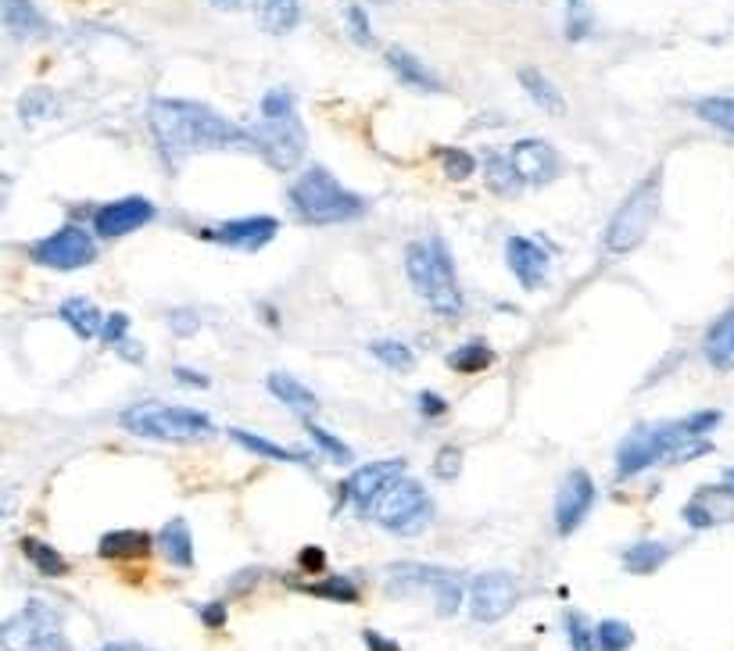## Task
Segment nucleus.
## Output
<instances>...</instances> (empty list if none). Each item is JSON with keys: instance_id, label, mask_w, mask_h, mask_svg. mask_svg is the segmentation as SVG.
Masks as SVG:
<instances>
[{"instance_id": "nucleus-42", "label": "nucleus", "mask_w": 734, "mask_h": 651, "mask_svg": "<svg viewBox=\"0 0 734 651\" xmlns=\"http://www.w3.org/2000/svg\"><path fill=\"white\" fill-rule=\"evenodd\" d=\"M566 638L574 651H595V627L581 612H566Z\"/></svg>"}, {"instance_id": "nucleus-6", "label": "nucleus", "mask_w": 734, "mask_h": 651, "mask_svg": "<svg viewBox=\"0 0 734 651\" xmlns=\"http://www.w3.org/2000/svg\"><path fill=\"white\" fill-rule=\"evenodd\" d=\"M287 198L298 218L312 222V226H333V222H351L365 215V201L359 194H351L348 186H341V180L322 166L305 169L290 183Z\"/></svg>"}, {"instance_id": "nucleus-30", "label": "nucleus", "mask_w": 734, "mask_h": 651, "mask_svg": "<svg viewBox=\"0 0 734 651\" xmlns=\"http://www.w3.org/2000/svg\"><path fill=\"white\" fill-rule=\"evenodd\" d=\"M670 555H673V552H670V544H663V541H638V544L624 547L620 562H624V569H627V573L649 576V573H656L659 566H667Z\"/></svg>"}, {"instance_id": "nucleus-37", "label": "nucleus", "mask_w": 734, "mask_h": 651, "mask_svg": "<svg viewBox=\"0 0 734 651\" xmlns=\"http://www.w3.org/2000/svg\"><path fill=\"white\" fill-rule=\"evenodd\" d=\"M635 644V630L624 619H602L595 627V651H627Z\"/></svg>"}, {"instance_id": "nucleus-36", "label": "nucleus", "mask_w": 734, "mask_h": 651, "mask_svg": "<svg viewBox=\"0 0 734 651\" xmlns=\"http://www.w3.org/2000/svg\"><path fill=\"white\" fill-rule=\"evenodd\" d=\"M305 430H308V437H312V444L316 448L327 455V458H333V462H341V466H351L355 462V455H351V448L348 444L337 437V434H330L327 426H319L316 419H305Z\"/></svg>"}, {"instance_id": "nucleus-53", "label": "nucleus", "mask_w": 734, "mask_h": 651, "mask_svg": "<svg viewBox=\"0 0 734 651\" xmlns=\"http://www.w3.org/2000/svg\"><path fill=\"white\" fill-rule=\"evenodd\" d=\"M566 4H570V8H577V4H581V0H566Z\"/></svg>"}, {"instance_id": "nucleus-9", "label": "nucleus", "mask_w": 734, "mask_h": 651, "mask_svg": "<svg viewBox=\"0 0 734 651\" xmlns=\"http://www.w3.org/2000/svg\"><path fill=\"white\" fill-rule=\"evenodd\" d=\"M0 648L4 651H72L62 616L47 601H25L19 612L4 619L0 627Z\"/></svg>"}, {"instance_id": "nucleus-23", "label": "nucleus", "mask_w": 734, "mask_h": 651, "mask_svg": "<svg viewBox=\"0 0 734 651\" xmlns=\"http://www.w3.org/2000/svg\"><path fill=\"white\" fill-rule=\"evenodd\" d=\"M158 547H161V555H166L169 566H175V569L194 566V534H190V523L180 520V515L161 526Z\"/></svg>"}, {"instance_id": "nucleus-44", "label": "nucleus", "mask_w": 734, "mask_h": 651, "mask_svg": "<svg viewBox=\"0 0 734 651\" xmlns=\"http://www.w3.org/2000/svg\"><path fill=\"white\" fill-rule=\"evenodd\" d=\"M198 616L209 630H223L226 619H230V609H226V601H209V605H201Z\"/></svg>"}, {"instance_id": "nucleus-46", "label": "nucleus", "mask_w": 734, "mask_h": 651, "mask_svg": "<svg viewBox=\"0 0 734 651\" xmlns=\"http://www.w3.org/2000/svg\"><path fill=\"white\" fill-rule=\"evenodd\" d=\"M298 566H301L305 573H322V569H327V552H322V547H316V544H308V547H301Z\"/></svg>"}, {"instance_id": "nucleus-25", "label": "nucleus", "mask_w": 734, "mask_h": 651, "mask_svg": "<svg viewBox=\"0 0 734 651\" xmlns=\"http://www.w3.org/2000/svg\"><path fill=\"white\" fill-rule=\"evenodd\" d=\"M269 394H273L280 405H287L294 416H301V419H312L316 412H319V397L308 391L301 380H294V376H287V373H273V376H269Z\"/></svg>"}, {"instance_id": "nucleus-17", "label": "nucleus", "mask_w": 734, "mask_h": 651, "mask_svg": "<svg viewBox=\"0 0 734 651\" xmlns=\"http://www.w3.org/2000/svg\"><path fill=\"white\" fill-rule=\"evenodd\" d=\"M506 262H509V273L517 276V284L523 290H538L549 279V269H552L549 250L534 241H526V236H509Z\"/></svg>"}, {"instance_id": "nucleus-33", "label": "nucleus", "mask_w": 734, "mask_h": 651, "mask_svg": "<svg viewBox=\"0 0 734 651\" xmlns=\"http://www.w3.org/2000/svg\"><path fill=\"white\" fill-rule=\"evenodd\" d=\"M341 22H344V29H348V36L355 40L359 47H373V43H376L370 11H365L359 0H341Z\"/></svg>"}, {"instance_id": "nucleus-20", "label": "nucleus", "mask_w": 734, "mask_h": 651, "mask_svg": "<svg viewBox=\"0 0 734 651\" xmlns=\"http://www.w3.org/2000/svg\"><path fill=\"white\" fill-rule=\"evenodd\" d=\"M252 11L262 33L269 36H287L301 22V0H252Z\"/></svg>"}, {"instance_id": "nucleus-52", "label": "nucleus", "mask_w": 734, "mask_h": 651, "mask_svg": "<svg viewBox=\"0 0 734 651\" xmlns=\"http://www.w3.org/2000/svg\"><path fill=\"white\" fill-rule=\"evenodd\" d=\"M721 487H724V494H727V498H734V466L721 477Z\"/></svg>"}, {"instance_id": "nucleus-21", "label": "nucleus", "mask_w": 734, "mask_h": 651, "mask_svg": "<svg viewBox=\"0 0 734 651\" xmlns=\"http://www.w3.org/2000/svg\"><path fill=\"white\" fill-rule=\"evenodd\" d=\"M0 14H4V29L11 40H40L51 29L33 0H4V11Z\"/></svg>"}, {"instance_id": "nucleus-48", "label": "nucleus", "mask_w": 734, "mask_h": 651, "mask_svg": "<svg viewBox=\"0 0 734 651\" xmlns=\"http://www.w3.org/2000/svg\"><path fill=\"white\" fill-rule=\"evenodd\" d=\"M172 376L180 380L183 387H194V391H204V387H209V376H204V373H198V369L175 365V369H172Z\"/></svg>"}, {"instance_id": "nucleus-1", "label": "nucleus", "mask_w": 734, "mask_h": 651, "mask_svg": "<svg viewBox=\"0 0 734 651\" xmlns=\"http://www.w3.org/2000/svg\"><path fill=\"white\" fill-rule=\"evenodd\" d=\"M151 137L158 158L166 169H183V161L198 151H247L255 154L252 132L233 126L215 108L198 105V100L158 97L151 105Z\"/></svg>"}, {"instance_id": "nucleus-29", "label": "nucleus", "mask_w": 734, "mask_h": 651, "mask_svg": "<svg viewBox=\"0 0 734 651\" xmlns=\"http://www.w3.org/2000/svg\"><path fill=\"white\" fill-rule=\"evenodd\" d=\"M483 180H488V186L494 190V194H502V198L523 194V190H526L517 166H512L509 151H491L488 158H483Z\"/></svg>"}, {"instance_id": "nucleus-3", "label": "nucleus", "mask_w": 734, "mask_h": 651, "mask_svg": "<svg viewBox=\"0 0 734 651\" xmlns=\"http://www.w3.org/2000/svg\"><path fill=\"white\" fill-rule=\"evenodd\" d=\"M255 140V154H262L276 172L298 169L308 154V132L298 118V105L287 86H273L258 100V122L247 126Z\"/></svg>"}, {"instance_id": "nucleus-34", "label": "nucleus", "mask_w": 734, "mask_h": 651, "mask_svg": "<svg viewBox=\"0 0 734 651\" xmlns=\"http://www.w3.org/2000/svg\"><path fill=\"white\" fill-rule=\"evenodd\" d=\"M305 595L327 598V601H337V605H355L359 601V584L351 580V576H327V580H319V584H305Z\"/></svg>"}, {"instance_id": "nucleus-8", "label": "nucleus", "mask_w": 734, "mask_h": 651, "mask_svg": "<svg viewBox=\"0 0 734 651\" xmlns=\"http://www.w3.org/2000/svg\"><path fill=\"white\" fill-rule=\"evenodd\" d=\"M365 520H373L376 526H384L387 534L413 537V534H419V530L434 520V501L427 494V487L405 472V477L394 480L387 491L373 501V509H370Z\"/></svg>"}, {"instance_id": "nucleus-14", "label": "nucleus", "mask_w": 734, "mask_h": 651, "mask_svg": "<svg viewBox=\"0 0 734 651\" xmlns=\"http://www.w3.org/2000/svg\"><path fill=\"white\" fill-rule=\"evenodd\" d=\"M276 233H280V222L273 215H247V218L219 222V226L201 230L198 236L201 241L233 247V250H258V247H269L276 241Z\"/></svg>"}, {"instance_id": "nucleus-11", "label": "nucleus", "mask_w": 734, "mask_h": 651, "mask_svg": "<svg viewBox=\"0 0 734 651\" xmlns=\"http://www.w3.org/2000/svg\"><path fill=\"white\" fill-rule=\"evenodd\" d=\"M517 601H520V584L506 569L480 573L469 584V616H474V623H498V619H506L517 609Z\"/></svg>"}, {"instance_id": "nucleus-7", "label": "nucleus", "mask_w": 734, "mask_h": 651, "mask_svg": "<svg viewBox=\"0 0 734 651\" xmlns=\"http://www.w3.org/2000/svg\"><path fill=\"white\" fill-rule=\"evenodd\" d=\"M123 426L134 437L158 440V444H198L215 434V423L198 408L187 405H166V402H143L123 412Z\"/></svg>"}, {"instance_id": "nucleus-2", "label": "nucleus", "mask_w": 734, "mask_h": 651, "mask_svg": "<svg viewBox=\"0 0 734 651\" xmlns=\"http://www.w3.org/2000/svg\"><path fill=\"white\" fill-rule=\"evenodd\" d=\"M724 423L721 412H695V416L649 423L630 430L616 448V477H638L652 466H681L713 451L710 430Z\"/></svg>"}, {"instance_id": "nucleus-24", "label": "nucleus", "mask_w": 734, "mask_h": 651, "mask_svg": "<svg viewBox=\"0 0 734 651\" xmlns=\"http://www.w3.org/2000/svg\"><path fill=\"white\" fill-rule=\"evenodd\" d=\"M155 544H158V537H151L147 530H111V534L100 537L97 552H100V558L123 562V558H147Z\"/></svg>"}, {"instance_id": "nucleus-41", "label": "nucleus", "mask_w": 734, "mask_h": 651, "mask_svg": "<svg viewBox=\"0 0 734 651\" xmlns=\"http://www.w3.org/2000/svg\"><path fill=\"white\" fill-rule=\"evenodd\" d=\"M440 169H445L448 180L462 183V180H469V175L477 172V158L469 154V151H455V147H445V151H440Z\"/></svg>"}, {"instance_id": "nucleus-27", "label": "nucleus", "mask_w": 734, "mask_h": 651, "mask_svg": "<svg viewBox=\"0 0 734 651\" xmlns=\"http://www.w3.org/2000/svg\"><path fill=\"white\" fill-rule=\"evenodd\" d=\"M105 319H108V316H100V308H97L94 301H86V298H68V301L62 305V322H65L79 340L105 337Z\"/></svg>"}, {"instance_id": "nucleus-22", "label": "nucleus", "mask_w": 734, "mask_h": 651, "mask_svg": "<svg viewBox=\"0 0 734 651\" xmlns=\"http://www.w3.org/2000/svg\"><path fill=\"white\" fill-rule=\"evenodd\" d=\"M517 79H520V86H523V94L531 97L545 115H555V118L566 115V97H563V90H560V86H555L541 68L523 65V68L517 72Z\"/></svg>"}, {"instance_id": "nucleus-43", "label": "nucleus", "mask_w": 734, "mask_h": 651, "mask_svg": "<svg viewBox=\"0 0 734 651\" xmlns=\"http://www.w3.org/2000/svg\"><path fill=\"white\" fill-rule=\"evenodd\" d=\"M462 469V451L455 448V444H448V448H440L437 458H434V477L437 480H455Z\"/></svg>"}, {"instance_id": "nucleus-39", "label": "nucleus", "mask_w": 734, "mask_h": 651, "mask_svg": "<svg viewBox=\"0 0 734 651\" xmlns=\"http://www.w3.org/2000/svg\"><path fill=\"white\" fill-rule=\"evenodd\" d=\"M724 520V512L713 505V491H699L692 501L684 505V523H692L695 530H710Z\"/></svg>"}, {"instance_id": "nucleus-10", "label": "nucleus", "mask_w": 734, "mask_h": 651, "mask_svg": "<svg viewBox=\"0 0 734 651\" xmlns=\"http://www.w3.org/2000/svg\"><path fill=\"white\" fill-rule=\"evenodd\" d=\"M29 255H33L36 265L43 269H54V273H79L86 265H94L97 258V233H86L83 226H62L47 233L43 241H36L29 247Z\"/></svg>"}, {"instance_id": "nucleus-28", "label": "nucleus", "mask_w": 734, "mask_h": 651, "mask_svg": "<svg viewBox=\"0 0 734 651\" xmlns=\"http://www.w3.org/2000/svg\"><path fill=\"white\" fill-rule=\"evenodd\" d=\"M230 437L241 444L244 451H252L258 458H269V462H294V466H308L312 458H308L305 451H294V448H284V444H276L269 437L262 434H252V430H241V426H233Z\"/></svg>"}, {"instance_id": "nucleus-4", "label": "nucleus", "mask_w": 734, "mask_h": 651, "mask_svg": "<svg viewBox=\"0 0 734 651\" xmlns=\"http://www.w3.org/2000/svg\"><path fill=\"white\" fill-rule=\"evenodd\" d=\"M405 273L408 284L416 287L419 301L437 312L440 319H455L462 312V287L455 276V258L440 236L416 241L405 250Z\"/></svg>"}, {"instance_id": "nucleus-31", "label": "nucleus", "mask_w": 734, "mask_h": 651, "mask_svg": "<svg viewBox=\"0 0 734 651\" xmlns=\"http://www.w3.org/2000/svg\"><path fill=\"white\" fill-rule=\"evenodd\" d=\"M22 555L33 562V569L40 576H65L68 573V558L57 552V547H51L47 541H40V537H25L22 541Z\"/></svg>"}, {"instance_id": "nucleus-38", "label": "nucleus", "mask_w": 734, "mask_h": 651, "mask_svg": "<svg viewBox=\"0 0 734 651\" xmlns=\"http://www.w3.org/2000/svg\"><path fill=\"white\" fill-rule=\"evenodd\" d=\"M695 111L702 122H710L721 132H727V137H734V97H706L699 100Z\"/></svg>"}, {"instance_id": "nucleus-40", "label": "nucleus", "mask_w": 734, "mask_h": 651, "mask_svg": "<svg viewBox=\"0 0 734 651\" xmlns=\"http://www.w3.org/2000/svg\"><path fill=\"white\" fill-rule=\"evenodd\" d=\"M57 108V100L51 90H25V97L19 100V115L22 122H43L51 111Z\"/></svg>"}, {"instance_id": "nucleus-49", "label": "nucleus", "mask_w": 734, "mask_h": 651, "mask_svg": "<svg viewBox=\"0 0 734 651\" xmlns=\"http://www.w3.org/2000/svg\"><path fill=\"white\" fill-rule=\"evenodd\" d=\"M362 641L370 651H402V644H394L391 638H384V633H376V630H365Z\"/></svg>"}, {"instance_id": "nucleus-51", "label": "nucleus", "mask_w": 734, "mask_h": 651, "mask_svg": "<svg viewBox=\"0 0 734 651\" xmlns=\"http://www.w3.org/2000/svg\"><path fill=\"white\" fill-rule=\"evenodd\" d=\"M209 4H212L215 11H241L244 0H209Z\"/></svg>"}, {"instance_id": "nucleus-15", "label": "nucleus", "mask_w": 734, "mask_h": 651, "mask_svg": "<svg viewBox=\"0 0 734 651\" xmlns=\"http://www.w3.org/2000/svg\"><path fill=\"white\" fill-rule=\"evenodd\" d=\"M158 209L147 198H123L111 201L105 209H97L94 215V233L100 241H123V236L143 230L147 222H155Z\"/></svg>"}, {"instance_id": "nucleus-32", "label": "nucleus", "mask_w": 734, "mask_h": 651, "mask_svg": "<svg viewBox=\"0 0 734 651\" xmlns=\"http://www.w3.org/2000/svg\"><path fill=\"white\" fill-rule=\"evenodd\" d=\"M488 365H494V351H491L488 344H480V340L455 348V351L448 354V369H455V373H466V376L483 373Z\"/></svg>"}, {"instance_id": "nucleus-13", "label": "nucleus", "mask_w": 734, "mask_h": 651, "mask_svg": "<svg viewBox=\"0 0 734 651\" xmlns=\"http://www.w3.org/2000/svg\"><path fill=\"white\" fill-rule=\"evenodd\" d=\"M595 480L587 477L584 469L566 472V480L560 483V494H555V534L570 537L584 526V520L595 509Z\"/></svg>"}, {"instance_id": "nucleus-19", "label": "nucleus", "mask_w": 734, "mask_h": 651, "mask_svg": "<svg viewBox=\"0 0 734 651\" xmlns=\"http://www.w3.org/2000/svg\"><path fill=\"white\" fill-rule=\"evenodd\" d=\"M445 573L448 569L427 566V562H394L384 569V584L391 595H413V590H434L445 580Z\"/></svg>"}, {"instance_id": "nucleus-35", "label": "nucleus", "mask_w": 734, "mask_h": 651, "mask_svg": "<svg viewBox=\"0 0 734 651\" xmlns=\"http://www.w3.org/2000/svg\"><path fill=\"white\" fill-rule=\"evenodd\" d=\"M370 351L376 362H384L391 369V373H408V369L416 365V351L402 344V340H373Z\"/></svg>"}, {"instance_id": "nucleus-47", "label": "nucleus", "mask_w": 734, "mask_h": 651, "mask_svg": "<svg viewBox=\"0 0 734 651\" xmlns=\"http://www.w3.org/2000/svg\"><path fill=\"white\" fill-rule=\"evenodd\" d=\"M448 412V402L440 394H430V391H423L419 394V416H427V419H440Z\"/></svg>"}, {"instance_id": "nucleus-45", "label": "nucleus", "mask_w": 734, "mask_h": 651, "mask_svg": "<svg viewBox=\"0 0 734 651\" xmlns=\"http://www.w3.org/2000/svg\"><path fill=\"white\" fill-rule=\"evenodd\" d=\"M105 340H108L111 348H119L123 340H129V316H123V312L108 316L105 319Z\"/></svg>"}, {"instance_id": "nucleus-12", "label": "nucleus", "mask_w": 734, "mask_h": 651, "mask_svg": "<svg viewBox=\"0 0 734 651\" xmlns=\"http://www.w3.org/2000/svg\"><path fill=\"white\" fill-rule=\"evenodd\" d=\"M398 477H405V458H384V462L359 466V469L341 483V501L355 505L359 515H370L373 501L384 494Z\"/></svg>"}, {"instance_id": "nucleus-16", "label": "nucleus", "mask_w": 734, "mask_h": 651, "mask_svg": "<svg viewBox=\"0 0 734 651\" xmlns=\"http://www.w3.org/2000/svg\"><path fill=\"white\" fill-rule=\"evenodd\" d=\"M506 151L526 186H545L560 175V154H555V147L545 140H520L506 147Z\"/></svg>"}, {"instance_id": "nucleus-26", "label": "nucleus", "mask_w": 734, "mask_h": 651, "mask_svg": "<svg viewBox=\"0 0 734 651\" xmlns=\"http://www.w3.org/2000/svg\"><path fill=\"white\" fill-rule=\"evenodd\" d=\"M702 351H706V362L713 369H721V373H731L734 369V308L710 326Z\"/></svg>"}, {"instance_id": "nucleus-18", "label": "nucleus", "mask_w": 734, "mask_h": 651, "mask_svg": "<svg viewBox=\"0 0 734 651\" xmlns=\"http://www.w3.org/2000/svg\"><path fill=\"white\" fill-rule=\"evenodd\" d=\"M384 62H387V68L394 72V76H398L405 86H413V90H419V94H445V83L437 79V72L427 62H419L413 51L387 47Z\"/></svg>"}, {"instance_id": "nucleus-5", "label": "nucleus", "mask_w": 734, "mask_h": 651, "mask_svg": "<svg viewBox=\"0 0 734 651\" xmlns=\"http://www.w3.org/2000/svg\"><path fill=\"white\" fill-rule=\"evenodd\" d=\"M659 209H663V166L645 172L638 186L620 201V209L613 212L606 233H602V255L624 258L630 250H638L645 236L652 233Z\"/></svg>"}, {"instance_id": "nucleus-50", "label": "nucleus", "mask_w": 734, "mask_h": 651, "mask_svg": "<svg viewBox=\"0 0 734 651\" xmlns=\"http://www.w3.org/2000/svg\"><path fill=\"white\" fill-rule=\"evenodd\" d=\"M97 651H155V648H143V644H134V641H119V644H105Z\"/></svg>"}]
</instances>
